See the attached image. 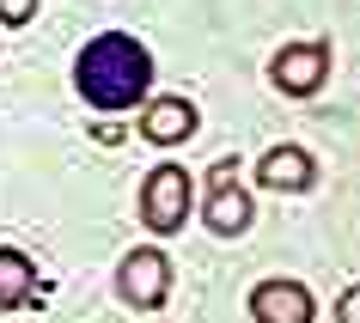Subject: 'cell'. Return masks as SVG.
I'll use <instances>...</instances> for the list:
<instances>
[{"label": "cell", "mask_w": 360, "mask_h": 323, "mask_svg": "<svg viewBox=\"0 0 360 323\" xmlns=\"http://www.w3.org/2000/svg\"><path fill=\"white\" fill-rule=\"evenodd\" d=\"M74 86H79V98H86L92 110H129V104H141L147 86H153L147 43L129 37V31H104V37H92L74 55Z\"/></svg>", "instance_id": "obj_1"}, {"label": "cell", "mask_w": 360, "mask_h": 323, "mask_svg": "<svg viewBox=\"0 0 360 323\" xmlns=\"http://www.w3.org/2000/svg\"><path fill=\"white\" fill-rule=\"evenodd\" d=\"M202 220H208L220 238H245L257 208H250V190H245V165L238 159H214L208 165V202H202Z\"/></svg>", "instance_id": "obj_2"}, {"label": "cell", "mask_w": 360, "mask_h": 323, "mask_svg": "<svg viewBox=\"0 0 360 323\" xmlns=\"http://www.w3.org/2000/svg\"><path fill=\"white\" fill-rule=\"evenodd\" d=\"M190 171L184 165H159V171H147V183H141V220H147L159 238H171V232H184V220H190Z\"/></svg>", "instance_id": "obj_3"}, {"label": "cell", "mask_w": 360, "mask_h": 323, "mask_svg": "<svg viewBox=\"0 0 360 323\" xmlns=\"http://www.w3.org/2000/svg\"><path fill=\"white\" fill-rule=\"evenodd\" d=\"M269 79H275V92H287V98L323 92V79H330V43H287L281 55L269 61Z\"/></svg>", "instance_id": "obj_4"}, {"label": "cell", "mask_w": 360, "mask_h": 323, "mask_svg": "<svg viewBox=\"0 0 360 323\" xmlns=\"http://www.w3.org/2000/svg\"><path fill=\"white\" fill-rule=\"evenodd\" d=\"M116 293L129 305H141V311H153V305H165L171 293V263H165V250H129L122 256V268H116Z\"/></svg>", "instance_id": "obj_5"}, {"label": "cell", "mask_w": 360, "mask_h": 323, "mask_svg": "<svg viewBox=\"0 0 360 323\" xmlns=\"http://www.w3.org/2000/svg\"><path fill=\"white\" fill-rule=\"evenodd\" d=\"M250 317L257 323H311V293L300 281H263V286H250Z\"/></svg>", "instance_id": "obj_6"}, {"label": "cell", "mask_w": 360, "mask_h": 323, "mask_svg": "<svg viewBox=\"0 0 360 323\" xmlns=\"http://www.w3.org/2000/svg\"><path fill=\"white\" fill-rule=\"evenodd\" d=\"M195 104L190 98H147V116H141V134H147L153 147H177V140H190L195 134Z\"/></svg>", "instance_id": "obj_7"}, {"label": "cell", "mask_w": 360, "mask_h": 323, "mask_svg": "<svg viewBox=\"0 0 360 323\" xmlns=\"http://www.w3.org/2000/svg\"><path fill=\"white\" fill-rule=\"evenodd\" d=\"M257 183L293 195V190H311V183H318V165H311V152H300V147H269L263 165H257Z\"/></svg>", "instance_id": "obj_8"}, {"label": "cell", "mask_w": 360, "mask_h": 323, "mask_svg": "<svg viewBox=\"0 0 360 323\" xmlns=\"http://www.w3.org/2000/svg\"><path fill=\"white\" fill-rule=\"evenodd\" d=\"M25 299H37V263L25 250L0 244V311H19Z\"/></svg>", "instance_id": "obj_9"}, {"label": "cell", "mask_w": 360, "mask_h": 323, "mask_svg": "<svg viewBox=\"0 0 360 323\" xmlns=\"http://www.w3.org/2000/svg\"><path fill=\"white\" fill-rule=\"evenodd\" d=\"M37 19V0H0V25H31Z\"/></svg>", "instance_id": "obj_10"}, {"label": "cell", "mask_w": 360, "mask_h": 323, "mask_svg": "<svg viewBox=\"0 0 360 323\" xmlns=\"http://www.w3.org/2000/svg\"><path fill=\"white\" fill-rule=\"evenodd\" d=\"M336 323H360V286H348L336 299Z\"/></svg>", "instance_id": "obj_11"}]
</instances>
